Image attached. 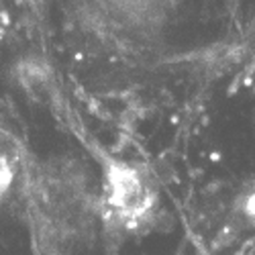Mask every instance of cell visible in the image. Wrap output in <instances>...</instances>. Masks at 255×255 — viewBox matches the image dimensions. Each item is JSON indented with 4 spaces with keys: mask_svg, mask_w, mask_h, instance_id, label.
Returning <instances> with one entry per match:
<instances>
[{
    "mask_svg": "<svg viewBox=\"0 0 255 255\" xmlns=\"http://www.w3.org/2000/svg\"><path fill=\"white\" fill-rule=\"evenodd\" d=\"M25 147L4 127H0V202L25 169Z\"/></svg>",
    "mask_w": 255,
    "mask_h": 255,
    "instance_id": "cell-4",
    "label": "cell"
},
{
    "mask_svg": "<svg viewBox=\"0 0 255 255\" xmlns=\"http://www.w3.org/2000/svg\"><path fill=\"white\" fill-rule=\"evenodd\" d=\"M233 212L247 229L255 231V180L249 182L239 192L235 204H233Z\"/></svg>",
    "mask_w": 255,
    "mask_h": 255,
    "instance_id": "cell-5",
    "label": "cell"
},
{
    "mask_svg": "<svg viewBox=\"0 0 255 255\" xmlns=\"http://www.w3.org/2000/svg\"><path fill=\"white\" fill-rule=\"evenodd\" d=\"M100 182L96 186L98 225L115 243L159 233L167 210L157 178L139 161L98 155Z\"/></svg>",
    "mask_w": 255,
    "mask_h": 255,
    "instance_id": "cell-1",
    "label": "cell"
},
{
    "mask_svg": "<svg viewBox=\"0 0 255 255\" xmlns=\"http://www.w3.org/2000/svg\"><path fill=\"white\" fill-rule=\"evenodd\" d=\"M29 202L59 239H80L98 225L96 186L76 159L59 157L27 172Z\"/></svg>",
    "mask_w": 255,
    "mask_h": 255,
    "instance_id": "cell-2",
    "label": "cell"
},
{
    "mask_svg": "<svg viewBox=\"0 0 255 255\" xmlns=\"http://www.w3.org/2000/svg\"><path fill=\"white\" fill-rule=\"evenodd\" d=\"M111 23L127 31H153L167 16L174 0H94Z\"/></svg>",
    "mask_w": 255,
    "mask_h": 255,
    "instance_id": "cell-3",
    "label": "cell"
}]
</instances>
